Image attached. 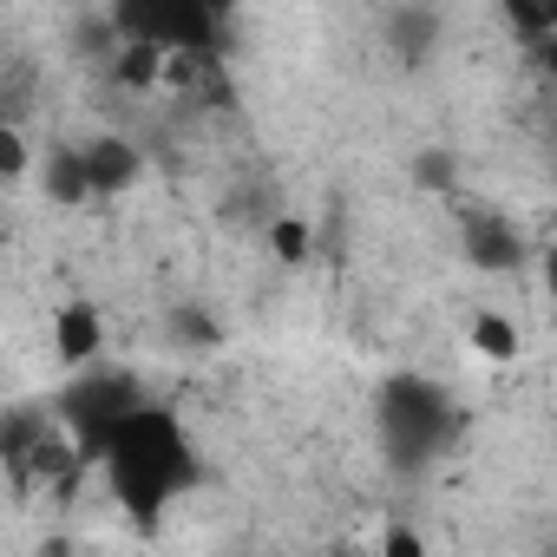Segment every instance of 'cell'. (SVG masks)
Here are the masks:
<instances>
[{"instance_id":"2e32d148","label":"cell","mask_w":557,"mask_h":557,"mask_svg":"<svg viewBox=\"0 0 557 557\" xmlns=\"http://www.w3.org/2000/svg\"><path fill=\"white\" fill-rule=\"evenodd\" d=\"M413 177L433 184V190H446V184H453V151H426V158L413 164Z\"/></svg>"},{"instance_id":"ba28073f","label":"cell","mask_w":557,"mask_h":557,"mask_svg":"<svg viewBox=\"0 0 557 557\" xmlns=\"http://www.w3.org/2000/svg\"><path fill=\"white\" fill-rule=\"evenodd\" d=\"M440 8H394L387 14V40H394V53L413 66V60H426L433 47H440Z\"/></svg>"},{"instance_id":"52a82bcc","label":"cell","mask_w":557,"mask_h":557,"mask_svg":"<svg viewBox=\"0 0 557 557\" xmlns=\"http://www.w3.org/2000/svg\"><path fill=\"white\" fill-rule=\"evenodd\" d=\"M138 171H145V158H138V145H132V138L106 132V138H92V145H86L92 197H119V190H132V184H138Z\"/></svg>"},{"instance_id":"5bb4252c","label":"cell","mask_w":557,"mask_h":557,"mask_svg":"<svg viewBox=\"0 0 557 557\" xmlns=\"http://www.w3.org/2000/svg\"><path fill=\"white\" fill-rule=\"evenodd\" d=\"M381 557H433V544L420 537V524H387L381 531Z\"/></svg>"},{"instance_id":"e0dca14e","label":"cell","mask_w":557,"mask_h":557,"mask_svg":"<svg viewBox=\"0 0 557 557\" xmlns=\"http://www.w3.org/2000/svg\"><path fill=\"white\" fill-rule=\"evenodd\" d=\"M537 269H544V289H550V302H557V243H544V256H537Z\"/></svg>"},{"instance_id":"277c9868","label":"cell","mask_w":557,"mask_h":557,"mask_svg":"<svg viewBox=\"0 0 557 557\" xmlns=\"http://www.w3.org/2000/svg\"><path fill=\"white\" fill-rule=\"evenodd\" d=\"M112 27L125 47H158L184 60L223 53V8H210V0H119Z\"/></svg>"},{"instance_id":"ac0fdd59","label":"cell","mask_w":557,"mask_h":557,"mask_svg":"<svg viewBox=\"0 0 557 557\" xmlns=\"http://www.w3.org/2000/svg\"><path fill=\"white\" fill-rule=\"evenodd\" d=\"M531 53H537V66H544V79L557 86V40H544V47H531Z\"/></svg>"},{"instance_id":"d6986e66","label":"cell","mask_w":557,"mask_h":557,"mask_svg":"<svg viewBox=\"0 0 557 557\" xmlns=\"http://www.w3.org/2000/svg\"><path fill=\"white\" fill-rule=\"evenodd\" d=\"M544 557H557V544H544Z\"/></svg>"},{"instance_id":"8992f818","label":"cell","mask_w":557,"mask_h":557,"mask_svg":"<svg viewBox=\"0 0 557 557\" xmlns=\"http://www.w3.org/2000/svg\"><path fill=\"white\" fill-rule=\"evenodd\" d=\"M53 355H60V368L86 374V368L106 355V309L86 302V296L60 302V309H53Z\"/></svg>"},{"instance_id":"5b68a950","label":"cell","mask_w":557,"mask_h":557,"mask_svg":"<svg viewBox=\"0 0 557 557\" xmlns=\"http://www.w3.org/2000/svg\"><path fill=\"white\" fill-rule=\"evenodd\" d=\"M459 249H466V262L485 269V275H511V269L524 262V236H518V223L498 216L492 203H466V210H459Z\"/></svg>"},{"instance_id":"3957f363","label":"cell","mask_w":557,"mask_h":557,"mask_svg":"<svg viewBox=\"0 0 557 557\" xmlns=\"http://www.w3.org/2000/svg\"><path fill=\"white\" fill-rule=\"evenodd\" d=\"M138 407H151V400H145V387H138L132 374H119V368H86V374H73V381L60 387L53 420L66 426V440L79 446L86 466H106L112 440L125 433V420H132Z\"/></svg>"},{"instance_id":"9c48e42d","label":"cell","mask_w":557,"mask_h":557,"mask_svg":"<svg viewBox=\"0 0 557 557\" xmlns=\"http://www.w3.org/2000/svg\"><path fill=\"white\" fill-rule=\"evenodd\" d=\"M47 197L53 203H92V177H86V145H53L47 151Z\"/></svg>"},{"instance_id":"4fadbf2b","label":"cell","mask_w":557,"mask_h":557,"mask_svg":"<svg viewBox=\"0 0 557 557\" xmlns=\"http://www.w3.org/2000/svg\"><path fill=\"white\" fill-rule=\"evenodd\" d=\"M171 335H177L184 348H216V342H223V329H216L203 309H177V315H171Z\"/></svg>"},{"instance_id":"6da1fadb","label":"cell","mask_w":557,"mask_h":557,"mask_svg":"<svg viewBox=\"0 0 557 557\" xmlns=\"http://www.w3.org/2000/svg\"><path fill=\"white\" fill-rule=\"evenodd\" d=\"M197 479H203V459H197V446L171 407H138L106 453V485H112L119 511L132 518V531H158V518Z\"/></svg>"},{"instance_id":"7a4b0ae2","label":"cell","mask_w":557,"mask_h":557,"mask_svg":"<svg viewBox=\"0 0 557 557\" xmlns=\"http://www.w3.org/2000/svg\"><path fill=\"white\" fill-rule=\"evenodd\" d=\"M459 426L466 420H459L453 394L440 381H426V374H387L374 387V440H381L387 466H400V472L433 466L459 440Z\"/></svg>"},{"instance_id":"8fae6325","label":"cell","mask_w":557,"mask_h":557,"mask_svg":"<svg viewBox=\"0 0 557 557\" xmlns=\"http://www.w3.org/2000/svg\"><path fill=\"white\" fill-rule=\"evenodd\" d=\"M472 355H485V361H511V355H518V329H511L505 315L479 309V315H472Z\"/></svg>"},{"instance_id":"9a60e30c","label":"cell","mask_w":557,"mask_h":557,"mask_svg":"<svg viewBox=\"0 0 557 557\" xmlns=\"http://www.w3.org/2000/svg\"><path fill=\"white\" fill-rule=\"evenodd\" d=\"M0 171H8V177L27 171V138H21V125H8V119H0Z\"/></svg>"},{"instance_id":"30bf717a","label":"cell","mask_w":557,"mask_h":557,"mask_svg":"<svg viewBox=\"0 0 557 557\" xmlns=\"http://www.w3.org/2000/svg\"><path fill=\"white\" fill-rule=\"evenodd\" d=\"M164 66H171V53H158V47H119L112 53V79L125 92H151L164 79Z\"/></svg>"},{"instance_id":"7c38bea8","label":"cell","mask_w":557,"mask_h":557,"mask_svg":"<svg viewBox=\"0 0 557 557\" xmlns=\"http://www.w3.org/2000/svg\"><path fill=\"white\" fill-rule=\"evenodd\" d=\"M269 249L283 256V262H302V256H309V223H302V216H275V223H269Z\"/></svg>"}]
</instances>
